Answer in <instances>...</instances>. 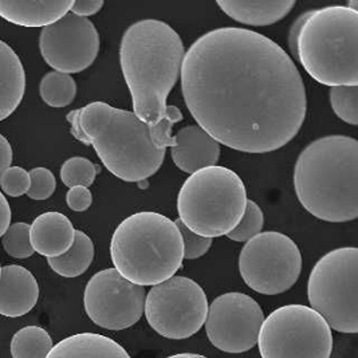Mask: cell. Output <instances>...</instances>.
I'll list each match as a JSON object with an SVG mask.
<instances>
[{"instance_id":"35","label":"cell","mask_w":358,"mask_h":358,"mask_svg":"<svg viewBox=\"0 0 358 358\" xmlns=\"http://www.w3.org/2000/svg\"><path fill=\"white\" fill-rule=\"evenodd\" d=\"M11 224V207L7 199L0 192V236L6 234Z\"/></svg>"},{"instance_id":"10","label":"cell","mask_w":358,"mask_h":358,"mask_svg":"<svg viewBox=\"0 0 358 358\" xmlns=\"http://www.w3.org/2000/svg\"><path fill=\"white\" fill-rule=\"evenodd\" d=\"M302 271V255L287 235L261 232L245 243L239 255V273L245 285L263 295L286 293Z\"/></svg>"},{"instance_id":"12","label":"cell","mask_w":358,"mask_h":358,"mask_svg":"<svg viewBox=\"0 0 358 358\" xmlns=\"http://www.w3.org/2000/svg\"><path fill=\"white\" fill-rule=\"evenodd\" d=\"M145 290L127 280L115 268H106L90 278L83 294L87 317L108 330L136 325L145 308Z\"/></svg>"},{"instance_id":"1","label":"cell","mask_w":358,"mask_h":358,"mask_svg":"<svg viewBox=\"0 0 358 358\" xmlns=\"http://www.w3.org/2000/svg\"><path fill=\"white\" fill-rule=\"evenodd\" d=\"M184 102L220 145L268 153L299 133L308 97L292 57L259 33L222 27L201 35L181 66Z\"/></svg>"},{"instance_id":"3","label":"cell","mask_w":358,"mask_h":358,"mask_svg":"<svg viewBox=\"0 0 358 358\" xmlns=\"http://www.w3.org/2000/svg\"><path fill=\"white\" fill-rule=\"evenodd\" d=\"M294 189L303 208L321 220L357 219V140L326 136L313 141L296 159Z\"/></svg>"},{"instance_id":"17","label":"cell","mask_w":358,"mask_h":358,"mask_svg":"<svg viewBox=\"0 0 358 358\" xmlns=\"http://www.w3.org/2000/svg\"><path fill=\"white\" fill-rule=\"evenodd\" d=\"M76 229L61 212H45L30 226V243L42 257L58 258L74 243Z\"/></svg>"},{"instance_id":"22","label":"cell","mask_w":358,"mask_h":358,"mask_svg":"<svg viewBox=\"0 0 358 358\" xmlns=\"http://www.w3.org/2000/svg\"><path fill=\"white\" fill-rule=\"evenodd\" d=\"M94 259V245L92 239L80 229H76L74 243L69 251L58 258H49L50 268L58 275L77 278L87 271Z\"/></svg>"},{"instance_id":"15","label":"cell","mask_w":358,"mask_h":358,"mask_svg":"<svg viewBox=\"0 0 358 358\" xmlns=\"http://www.w3.org/2000/svg\"><path fill=\"white\" fill-rule=\"evenodd\" d=\"M175 145L171 149L172 160L185 173L215 166L220 157V145L197 125L180 129L173 136Z\"/></svg>"},{"instance_id":"25","label":"cell","mask_w":358,"mask_h":358,"mask_svg":"<svg viewBox=\"0 0 358 358\" xmlns=\"http://www.w3.org/2000/svg\"><path fill=\"white\" fill-rule=\"evenodd\" d=\"M330 103L333 112L343 122L350 125L358 124V85L336 86L330 89Z\"/></svg>"},{"instance_id":"21","label":"cell","mask_w":358,"mask_h":358,"mask_svg":"<svg viewBox=\"0 0 358 358\" xmlns=\"http://www.w3.org/2000/svg\"><path fill=\"white\" fill-rule=\"evenodd\" d=\"M222 11L236 22L248 26H270L287 17L295 6L294 0L279 1H231L217 0Z\"/></svg>"},{"instance_id":"20","label":"cell","mask_w":358,"mask_h":358,"mask_svg":"<svg viewBox=\"0 0 358 358\" xmlns=\"http://www.w3.org/2000/svg\"><path fill=\"white\" fill-rule=\"evenodd\" d=\"M46 358H131L112 338L96 333L70 336L52 346Z\"/></svg>"},{"instance_id":"37","label":"cell","mask_w":358,"mask_h":358,"mask_svg":"<svg viewBox=\"0 0 358 358\" xmlns=\"http://www.w3.org/2000/svg\"><path fill=\"white\" fill-rule=\"evenodd\" d=\"M0 274H1V267H0Z\"/></svg>"},{"instance_id":"5","label":"cell","mask_w":358,"mask_h":358,"mask_svg":"<svg viewBox=\"0 0 358 358\" xmlns=\"http://www.w3.org/2000/svg\"><path fill=\"white\" fill-rule=\"evenodd\" d=\"M289 45L313 80L325 86L358 85V11L331 6L294 22Z\"/></svg>"},{"instance_id":"13","label":"cell","mask_w":358,"mask_h":358,"mask_svg":"<svg viewBox=\"0 0 358 358\" xmlns=\"http://www.w3.org/2000/svg\"><path fill=\"white\" fill-rule=\"evenodd\" d=\"M263 321V310L254 298L227 293L212 301L204 325L208 340L216 349L238 355L258 345Z\"/></svg>"},{"instance_id":"28","label":"cell","mask_w":358,"mask_h":358,"mask_svg":"<svg viewBox=\"0 0 358 358\" xmlns=\"http://www.w3.org/2000/svg\"><path fill=\"white\" fill-rule=\"evenodd\" d=\"M263 224L264 216L261 207L255 201L247 200L243 217L227 236L234 242H248L250 239L261 234Z\"/></svg>"},{"instance_id":"4","label":"cell","mask_w":358,"mask_h":358,"mask_svg":"<svg viewBox=\"0 0 358 358\" xmlns=\"http://www.w3.org/2000/svg\"><path fill=\"white\" fill-rule=\"evenodd\" d=\"M66 120L71 134L93 145L102 164L118 179L143 181L163 165L166 149L155 144L150 128L133 112L98 101L70 112Z\"/></svg>"},{"instance_id":"34","label":"cell","mask_w":358,"mask_h":358,"mask_svg":"<svg viewBox=\"0 0 358 358\" xmlns=\"http://www.w3.org/2000/svg\"><path fill=\"white\" fill-rule=\"evenodd\" d=\"M11 163H13V148L8 143V140L3 134H0V176L8 168H11Z\"/></svg>"},{"instance_id":"32","label":"cell","mask_w":358,"mask_h":358,"mask_svg":"<svg viewBox=\"0 0 358 358\" xmlns=\"http://www.w3.org/2000/svg\"><path fill=\"white\" fill-rule=\"evenodd\" d=\"M66 203L70 210L76 212H83L90 208L93 203V196L89 188L74 187L66 195Z\"/></svg>"},{"instance_id":"27","label":"cell","mask_w":358,"mask_h":358,"mask_svg":"<svg viewBox=\"0 0 358 358\" xmlns=\"http://www.w3.org/2000/svg\"><path fill=\"white\" fill-rule=\"evenodd\" d=\"M4 251L15 259H27L33 255L34 248L30 243V224L15 223L10 226L1 238Z\"/></svg>"},{"instance_id":"30","label":"cell","mask_w":358,"mask_h":358,"mask_svg":"<svg viewBox=\"0 0 358 358\" xmlns=\"http://www.w3.org/2000/svg\"><path fill=\"white\" fill-rule=\"evenodd\" d=\"M30 173L31 185L27 192V196L33 200H46L54 194L57 188V181L52 172L48 168H34Z\"/></svg>"},{"instance_id":"31","label":"cell","mask_w":358,"mask_h":358,"mask_svg":"<svg viewBox=\"0 0 358 358\" xmlns=\"http://www.w3.org/2000/svg\"><path fill=\"white\" fill-rule=\"evenodd\" d=\"M175 224L179 228L181 238H182L184 259H197L208 252V250L211 248L212 239L196 235L192 231L185 227L180 219L175 222Z\"/></svg>"},{"instance_id":"23","label":"cell","mask_w":358,"mask_h":358,"mask_svg":"<svg viewBox=\"0 0 358 358\" xmlns=\"http://www.w3.org/2000/svg\"><path fill=\"white\" fill-rule=\"evenodd\" d=\"M52 346V340L43 327L26 326L13 337L10 350L13 358H46Z\"/></svg>"},{"instance_id":"2","label":"cell","mask_w":358,"mask_h":358,"mask_svg":"<svg viewBox=\"0 0 358 358\" xmlns=\"http://www.w3.org/2000/svg\"><path fill=\"white\" fill-rule=\"evenodd\" d=\"M184 55L179 34L156 19L131 24L120 45V64L133 99V113L150 128L160 149L175 145L172 128L182 120V113L166 99L179 81Z\"/></svg>"},{"instance_id":"9","label":"cell","mask_w":358,"mask_h":358,"mask_svg":"<svg viewBox=\"0 0 358 358\" xmlns=\"http://www.w3.org/2000/svg\"><path fill=\"white\" fill-rule=\"evenodd\" d=\"M258 346L262 358H330L333 334L317 311L287 305L264 318Z\"/></svg>"},{"instance_id":"16","label":"cell","mask_w":358,"mask_h":358,"mask_svg":"<svg viewBox=\"0 0 358 358\" xmlns=\"http://www.w3.org/2000/svg\"><path fill=\"white\" fill-rule=\"evenodd\" d=\"M38 298V282L27 268L17 264L1 267L0 315L22 317L35 308Z\"/></svg>"},{"instance_id":"8","label":"cell","mask_w":358,"mask_h":358,"mask_svg":"<svg viewBox=\"0 0 358 358\" xmlns=\"http://www.w3.org/2000/svg\"><path fill=\"white\" fill-rule=\"evenodd\" d=\"M358 250H333L315 263L310 273V306L330 329L340 333H358Z\"/></svg>"},{"instance_id":"6","label":"cell","mask_w":358,"mask_h":358,"mask_svg":"<svg viewBox=\"0 0 358 358\" xmlns=\"http://www.w3.org/2000/svg\"><path fill=\"white\" fill-rule=\"evenodd\" d=\"M114 268L131 283L156 286L175 277L184 261L179 228L157 212H137L115 228L110 242Z\"/></svg>"},{"instance_id":"18","label":"cell","mask_w":358,"mask_h":358,"mask_svg":"<svg viewBox=\"0 0 358 358\" xmlns=\"http://www.w3.org/2000/svg\"><path fill=\"white\" fill-rule=\"evenodd\" d=\"M71 0L59 1H0V17L23 27H48L69 14Z\"/></svg>"},{"instance_id":"33","label":"cell","mask_w":358,"mask_h":358,"mask_svg":"<svg viewBox=\"0 0 358 358\" xmlns=\"http://www.w3.org/2000/svg\"><path fill=\"white\" fill-rule=\"evenodd\" d=\"M102 7H103L102 0H77V1H73L70 11L77 17H86L97 14Z\"/></svg>"},{"instance_id":"11","label":"cell","mask_w":358,"mask_h":358,"mask_svg":"<svg viewBox=\"0 0 358 358\" xmlns=\"http://www.w3.org/2000/svg\"><path fill=\"white\" fill-rule=\"evenodd\" d=\"M145 317L150 327L169 340H184L206 324L208 301L195 280L172 277L152 286L145 296Z\"/></svg>"},{"instance_id":"7","label":"cell","mask_w":358,"mask_h":358,"mask_svg":"<svg viewBox=\"0 0 358 358\" xmlns=\"http://www.w3.org/2000/svg\"><path fill=\"white\" fill-rule=\"evenodd\" d=\"M247 200L242 179L226 166L215 165L185 180L178 197V212L189 231L213 239L238 226Z\"/></svg>"},{"instance_id":"36","label":"cell","mask_w":358,"mask_h":358,"mask_svg":"<svg viewBox=\"0 0 358 358\" xmlns=\"http://www.w3.org/2000/svg\"><path fill=\"white\" fill-rule=\"evenodd\" d=\"M166 358H207L201 355H195V353H180V355H175V356H169Z\"/></svg>"},{"instance_id":"14","label":"cell","mask_w":358,"mask_h":358,"mask_svg":"<svg viewBox=\"0 0 358 358\" xmlns=\"http://www.w3.org/2000/svg\"><path fill=\"white\" fill-rule=\"evenodd\" d=\"M39 49L54 71L76 74L93 65L99 52V34L87 19L69 13L58 22L43 27Z\"/></svg>"},{"instance_id":"29","label":"cell","mask_w":358,"mask_h":358,"mask_svg":"<svg viewBox=\"0 0 358 358\" xmlns=\"http://www.w3.org/2000/svg\"><path fill=\"white\" fill-rule=\"evenodd\" d=\"M30 185V173L20 166H11L0 176L1 191L11 197L27 195Z\"/></svg>"},{"instance_id":"26","label":"cell","mask_w":358,"mask_h":358,"mask_svg":"<svg viewBox=\"0 0 358 358\" xmlns=\"http://www.w3.org/2000/svg\"><path fill=\"white\" fill-rule=\"evenodd\" d=\"M98 168L85 157H71L61 168V180L69 188H89L97 176Z\"/></svg>"},{"instance_id":"24","label":"cell","mask_w":358,"mask_h":358,"mask_svg":"<svg viewBox=\"0 0 358 358\" xmlns=\"http://www.w3.org/2000/svg\"><path fill=\"white\" fill-rule=\"evenodd\" d=\"M39 93L43 102L51 108H65L77 96V83L69 74L50 71L41 81Z\"/></svg>"},{"instance_id":"19","label":"cell","mask_w":358,"mask_h":358,"mask_svg":"<svg viewBox=\"0 0 358 358\" xmlns=\"http://www.w3.org/2000/svg\"><path fill=\"white\" fill-rule=\"evenodd\" d=\"M26 92V73L17 52L0 41V121L17 110Z\"/></svg>"}]
</instances>
